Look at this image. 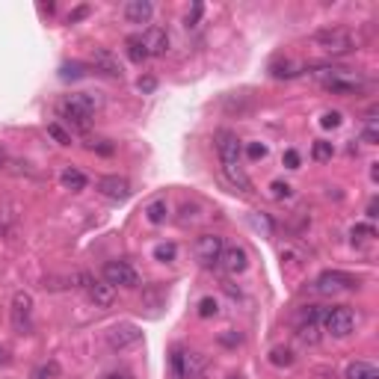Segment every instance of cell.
<instances>
[{
    "mask_svg": "<svg viewBox=\"0 0 379 379\" xmlns=\"http://www.w3.org/2000/svg\"><path fill=\"white\" fill-rule=\"evenodd\" d=\"M95 107H98V98H92L89 92H74L66 101H59V116H63L71 128L86 131L89 128V119H92V113H95Z\"/></svg>",
    "mask_w": 379,
    "mask_h": 379,
    "instance_id": "cell-1",
    "label": "cell"
},
{
    "mask_svg": "<svg viewBox=\"0 0 379 379\" xmlns=\"http://www.w3.org/2000/svg\"><path fill=\"white\" fill-rule=\"evenodd\" d=\"M311 42H314L320 51L332 54V56H344V54L356 51V39H353V33H350V30H344V27L317 30V33L311 36Z\"/></svg>",
    "mask_w": 379,
    "mask_h": 379,
    "instance_id": "cell-2",
    "label": "cell"
},
{
    "mask_svg": "<svg viewBox=\"0 0 379 379\" xmlns=\"http://www.w3.org/2000/svg\"><path fill=\"white\" fill-rule=\"evenodd\" d=\"M323 329L329 332L332 338H350L353 329H356V314L347 308V306H335V308H326L320 317Z\"/></svg>",
    "mask_w": 379,
    "mask_h": 379,
    "instance_id": "cell-3",
    "label": "cell"
},
{
    "mask_svg": "<svg viewBox=\"0 0 379 379\" xmlns=\"http://www.w3.org/2000/svg\"><path fill=\"white\" fill-rule=\"evenodd\" d=\"M12 326L15 332H21V335H30L33 332V296L18 291L12 296Z\"/></svg>",
    "mask_w": 379,
    "mask_h": 379,
    "instance_id": "cell-4",
    "label": "cell"
},
{
    "mask_svg": "<svg viewBox=\"0 0 379 379\" xmlns=\"http://www.w3.org/2000/svg\"><path fill=\"white\" fill-rule=\"evenodd\" d=\"M317 291L320 294H341V291H356L359 279L350 276V272H341V270H326L317 276Z\"/></svg>",
    "mask_w": 379,
    "mask_h": 379,
    "instance_id": "cell-5",
    "label": "cell"
},
{
    "mask_svg": "<svg viewBox=\"0 0 379 379\" xmlns=\"http://www.w3.org/2000/svg\"><path fill=\"white\" fill-rule=\"evenodd\" d=\"M140 341H143V329L136 323H116V326L107 329V347L116 353H122V350H128V347L140 344Z\"/></svg>",
    "mask_w": 379,
    "mask_h": 379,
    "instance_id": "cell-6",
    "label": "cell"
},
{
    "mask_svg": "<svg viewBox=\"0 0 379 379\" xmlns=\"http://www.w3.org/2000/svg\"><path fill=\"white\" fill-rule=\"evenodd\" d=\"M225 249V240L219 234H202L195 240V258H199L202 267H217Z\"/></svg>",
    "mask_w": 379,
    "mask_h": 379,
    "instance_id": "cell-7",
    "label": "cell"
},
{
    "mask_svg": "<svg viewBox=\"0 0 379 379\" xmlns=\"http://www.w3.org/2000/svg\"><path fill=\"white\" fill-rule=\"evenodd\" d=\"M172 368L181 379H202L205 373V359L199 353H184V350H175L172 353Z\"/></svg>",
    "mask_w": 379,
    "mask_h": 379,
    "instance_id": "cell-8",
    "label": "cell"
},
{
    "mask_svg": "<svg viewBox=\"0 0 379 379\" xmlns=\"http://www.w3.org/2000/svg\"><path fill=\"white\" fill-rule=\"evenodd\" d=\"M104 282L110 287H133L136 282V270L128 261H107L104 264Z\"/></svg>",
    "mask_w": 379,
    "mask_h": 379,
    "instance_id": "cell-9",
    "label": "cell"
},
{
    "mask_svg": "<svg viewBox=\"0 0 379 379\" xmlns=\"http://www.w3.org/2000/svg\"><path fill=\"white\" fill-rule=\"evenodd\" d=\"M214 143H217V155H219V163H222V166L240 163V140H237V133H231V131L222 128V131H217Z\"/></svg>",
    "mask_w": 379,
    "mask_h": 379,
    "instance_id": "cell-10",
    "label": "cell"
},
{
    "mask_svg": "<svg viewBox=\"0 0 379 379\" xmlns=\"http://www.w3.org/2000/svg\"><path fill=\"white\" fill-rule=\"evenodd\" d=\"M98 193L107 195V199H113V202H125L128 195H131V184H128V178L104 175V178L98 181Z\"/></svg>",
    "mask_w": 379,
    "mask_h": 379,
    "instance_id": "cell-11",
    "label": "cell"
},
{
    "mask_svg": "<svg viewBox=\"0 0 379 379\" xmlns=\"http://www.w3.org/2000/svg\"><path fill=\"white\" fill-rule=\"evenodd\" d=\"M86 296L95 302V308H110L116 302V287H110L107 282H95V279H86Z\"/></svg>",
    "mask_w": 379,
    "mask_h": 379,
    "instance_id": "cell-12",
    "label": "cell"
},
{
    "mask_svg": "<svg viewBox=\"0 0 379 379\" xmlns=\"http://www.w3.org/2000/svg\"><path fill=\"white\" fill-rule=\"evenodd\" d=\"M222 270L229 272V276H240L246 267H249V258H246V249L243 246H225L222 249V258H219Z\"/></svg>",
    "mask_w": 379,
    "mask_h": 379,
    "instance_id": "cell-13",
    "label": "cell"
},
{
    "mask_svg": "<svg viewBox=\"0 0 379 379\" xmlns=\"http://www.w3.org/2000/svg\"><path fill=\"white\" fill-rule=\"evenodd\" d=\"M140 39L145 44V54L148 56H163L166 51H169V33H166L163 27H148Z\"/></svg>",
    "mask_w": 379,
    "mask_h": 379,
    "instance_id": "cell-14",
    "label": "cell"
},
{
    "mask_svg": "<svg viewBox=\"0 0 379 379\" xmlns=\"http://www.w3.org/2000/svg\"><path fill=\"white\" fill-rule=\"evenodd\" d=\"M92 66L95 71L107 74V78H122V63H119V56L107 48H95L92 51Z\"/></svg>",
    "mask_w": 379,
    "mask_h": 379,
    "instance_id": "cell-15",
    "label": "cell"
},
{
    "mask_svg": "<svg viewBox=\"0 0 379 379\" xmlns=\"http://www.w3.org/2000/svg\"><path fill=\"white\" fill-rule=\"evenodd\" d=\"M125 18H128V24H148L151 18H155V6H151L148 0H128Z\"/></svg>",
    "mask_w": 379,
    "mask_h": 379,
    "instance_id": "cell-16",
    "label": "cell"
},
{
    "mask_svg": "<svg viewBox=\"0 0 379 379\" xmlns=\"http://www.w3.org/2000/svg\"><path fill=\"white\" fill-rule=\"evenodd\" d=\"M222 175L229 178L240 193H249V190H252V181H249V175L243 172V166H240V163H229V166H222Z\"/></svg>",
    "mask_w": 379,
    "mask_h": 379,
    "instance_id": "cell-17",
    "label": "cell"
},
{
    "mask_svg": "<svg viewBox=\"0 0 379 379\" xmlns=\"http://www.w3.org/2000/svg\"><path fill=\"white\" fill-rule=\"evenodd\" d=\"M59 181H63V187H66V190H74V193L86 187V175H83L80 169H71V166H66L63 175H59Z\"/></svg>",
    "mask_w": 379,
    "mask_h": 379,
    "instance_id": "cell-18",
    "label": "cell"
},
{
    "mask_svg": "<svg viewBox=\"0 0 379 379\" xmlns=\"http://www.w3.org/2000/svg\"><path fill=\"white\" fill-rule=\"evenodd\" d=\"M379 140V131H376V113L371 110L368 119H365V128H361V143H368V145H376Z\"/></svg>",
    "mask_w": 379,
    "mask_h": 379,
    "instance_id": "cell-19",
    "label": "cell"
},
{
    "mask_svg": "<svg viewBox=\"0 0 379 379\" xmlns=\"http://www.w3.org/2000/svg\"><path fill=\"white\" fill-rule=\"evenodd\" d=\"M145 214H148V222L160 225V222H166V214H169V207H166L163 199H157V202H151V205L145 207Z\"/></svg>",
    "mask_w": 379,
    "mask_h": 379,
    "instance_id": "cell-20",
    "label": "cell"
},
{
    "mask_svg": "<svg viewBox=\"0 0 379 379\" xmlns=\"http://www.w3.org/2000/svg\"><path fill=\"white\" fill-rule=\"evenodd\" d=\"M270 365H276V368H291V365H294V353L287 350V347H276V350L270 353Z\"/></svg>",
    "mask_w": 379,
    "mask_h": 379,
    "instance_id": "cell-21",
    "label": "cell"
},
{
    "mask_svg": "<svg viewBox=\"0 0 379 379\" xmlns=\"http://www.w3.org/2000/svg\"><path fill=\"white\" fill-rule=\"evenodd\" d=\"M128 56L133 59V63H143V59H148L145 44H143L140 36H131V39H128Z\"/></svg>",
    "mask_w": 379,
    "mask_h": 379,
    "instance_id": "cell-22",
    "label": "cell"
},
{
    "mask_svg": "<svg viewBox=\"0 0 379 379\" xmlns=\"http://www.w3.org/2000/svg\"><path fill=\"white\" fill-rule=\"evenodd\" d=\"M317 329H320V326H317L314 320H302V326H299V341H302V344H317V341H320Z\"/></svg>",
    "mask_w": 379,
    "mask_h": 379,
    "instance_id": "cell-23",
    "label": "cell"
},
{
    "mask_svg": "<svg viewBox=\"0 0 379 379\" xmlns=\"http://www.w3.org/2000/svg\"><path fill=\"white\" fill-rule=\"evenodd\" d=\"M296 74H302V66L291 63V59H284V63L272 66V78H296Z\"/></svg>",
    "mask_w": 379,
    "mask_h": 379,
    "instance_id": "cell-24",
    "label": "cell"
},
{
    "mask_svg": "<svg viewBox=\"0 0 379 379\" xmlns=\"http://www.w3.org/2000/svg\"><path fill=\"white\" fill-rule=\"evenodd\" d=\"M332 155H335V148H332V143H326V140H317L314 143V148H311V157L314 160H332Z\"/></svg>",
    "mask_w": 379,
    "mask_h": 379,
    "instance_id": "cell-25",
    "label": "cell"
},
{
    "mask_svg": "<svg viewBox=\"0 0 379 379\" xmlns=\"http://www.w3.org/2000/svg\"><path fill=\"white\" fill-rule=\"evenodd\" d=\"M350 379H379V373H376V368L365 365V361H359V365L350 368Z\"/></svg>",
    "mask_w": 379,
    "mask_h": 379,
    "instance_id": "cell-26",
    "label": "cell"
},
{
    "mask_svg": "<svg viewBox=\"0 0 379 379\" xmlns=\"http://www.w3.org/2000/svg\"><path fill=\"white\" fill-rule=\"evenodd\" d=\"M48 136H54V143H59V145H71V133L63 125H56V122L48 125Z\"/></svg>",
    "mask_w": 379,
    "mask_h": 379,
    "instance_id": "cell-27",
    "label": "cell"
},
{
    "mask_svg": "<svg viewBox=\"0 0 379 379\" xmlns=\"http://www.w3.org/2000/svg\"><path fill=\"white\" fill-rule=\"evenodd\" d=\"M59 376V365L56 361H44L42 368H36V373H33V379H56Z\"/></svg>",
    "mask_w": 379,
    "mask_h": 379,
    "instance_id": "cell-28",
    "label": "cell"
},
{
    "mask_svg": "<svg viewBox=\"0 0 379 379\" xmlns=\"http://www.w3.org/2000/svg\"><path fill=\"white\" fill-rule=\"evenodd\" d=\"M12 222H15V207H0V234H6L12 229Z\"/></svg>",
    "mask_w": 379,
    "mask_h": 379,
    "instance_id": "cell-29",
    "label": "cell"
},
{
    "mask_svg": "<svg viewBox=\"0 0 379 379\" xmlns=\"http://www.w3.org/2000/svg\"><path fill=\"white\" fill-rule=\"evenodd\" d=\"M272 199H291L294 195V187L291 184H284V181H272Z\"/></svg>",
    "mask_w": 379,
    "mask_h": 379,
    "instance_id": "cell-30",
    "label": "cell"
},
{
    "mask_svg": "<svg viewBox=\"0 0 379 379\" xmlns=\"http://www.w3.org/2000/svg\"><path fill=\"white\" fill-rule=\"evenodd\" d=\"M175 252H178V249H175V243H160V246L155 249V258L166 264V261H172V258H175Z\"/></svg>",
    "mask_w": 379,
    "mask_h": 379,
    "instance_id": "cell-31",
    "label": "cell"
},
{
    "mask_svg": "<svg viewBox=\"0 0 379 379\" xmlns=\"http://www.w3.org/2000/svg\"><path fill=\"white\" fill-rule=\"evenodd\" d=\"M83 78V66L80 63H66L63 66V80H78Z\"/></svg>",
    "mask_w": 379,
    "mask_h": 379,
    "instance_id": "cell-32",
    "label": "cell"
},
{
    "mask_svg": "<svg viewBox=\"0 0 379 379\" xmlns=\"http://www.w3.org/2000/svg\"><path fill=\"white\" fill-rule=\"evenodd\" d=\"M214 314H217V299L205 296V299L199 302V317H214Z\"/></svg>",
    "mask_w": 379,
    "mask_h": 379,
    "instance_id": "cell-33",
    "label": "cell"
},
{
    "mask_svg": "<svg viewBox=\"0 0 379 379\" xmlns=\"http://www.w3.org/2000/svg\"><path fill=\"white\" fill-rule=\"evenodd\" d=\"M350 234H353V240H373L376 237V231L371 229V225H356Z\"/></svg>",
    "mask_w": 379,
    "mask_h": 379,
    "instance_id": "cell-34",
    "label": "cell"
},
{
    "mask_svg": "<svg viewBox=\"0 0 379 379\" xmlns=\"http://www.w3.org/2000/svg\"><path fill=\"white\" fill-rule=\"evenodd\" d=\"M320 125H323V128H338V125H341V113H338V110H329V113H323Z\"/></svg>",
    "mask_w": 379,
    "mask_h": 379,
    "instance_id": "cell-35",
    "label": "cell"
},
{
    "mask_svg": "<svg viewBox=\"0 0 379 379\" xmlns=\"http://www.w3.org/2000/svg\"><path fill=\"white\" fill-rule=\"evenodd\" d=\"M89 148H92V151H98V155H113V151H116V145H113L110 140H98V143H89Z\"/></svg>",
    "mask_w": 379,
    "mask_h": 379,
    "instance_id": "cell-36",
    "label": "cell"
},
{
    "mask_svg": "<svg viewBox=\"0 0 379 379\" xmlns=\"http://www.w3.org/2000/svg\"><path fill=\"white\" fill-rule=\"evenodd\" d=\"M246 151H249V157H255V160H258V157H267V145H264V143H249Z\"/></svg>",
    "mask_w": 379,
    "mask_h": 379,
    "instance_id": "cell-37",
    "label": "cell"
},
{
    "mask_svg": "<svg viewBox=\"0 0 379 379\" xmlns=\"http://www.w3.org/2000/svg\"><path fill=\"white\" fill-rule=\"evenodd\" d=\"M190 222H195V207L184 205L181 207V225H190Z\"/></svg>",
    "mask_w": 379,
    "mask_h": 379,
    "instance_id": "cell-38",
    "label": "cell"
},
{
    "mask_svg": "<svg viewBox=\"0 0 379 379\" xmlns=\"http://www.w3.org/2000/svg\"><path fill=\"white\" fill-rule=\"evenodd\" d=\"M284 166H287V169H296V166H299V155H296L294 148L284 151Z\"/></svg>",
    "mask_w": 379,
    "mask_h": 379,
    "instance_id": "cell-39",
    "label": "cell"
},
{
    "mask_svg": "<svg viewBox=\"0 0 379 379\" xmlns=\"http://www.w3.org/2000/svg\"><path fill=\"white\" fill-rule=\"evenodd\" d=\"M199 18H202V4H193V12L187 15V27H195Z\"/></svg>",
    "mask_w": 379,
    "mask_h": 379,
    "instance_id": "cell-40",
    "label": "cell"
},
{
    "mask_svg": "<svg viewBox=\"0 0 379 379\" xmlns=\"http://www.w3.org/2000/svg\"><path fill=\"white\" fill-rule=\"evenodd\" d=\"M86 15H89V6H78V9L68 15V24H78L80 18H86Z\"/></svg>",
    "mask_w": 379,
    "mask_h": 379,
    "instance_id": "cell-41",
    "label": "cell"
},
{
    "mask_svg": "<svg viewBox=\"0 0 379 379\" xmlns=\"http://www.w3.org/2000/svg\"><path fill=\"white\" fill-rule=\"evenodd\" d=\"M136 86H140V92H155L157 80L155 78H140V83H136Z\"/></svg>",
    "mask_w": 379,
    "mask_h": 379,
    "instance_id": "cell-42",
    "label": "cell"
},
{
    "mask_svg": "<svg viewBox=\"0 0 379 379\" xmlns=\"http://www.w3.org/2000/svg\"><path fill=\"white\" fill-rule=\"evenodd\" d=\"M101 379H131V373L128 371H110V373H104Z\"/></svg>",
    "mask_w": 379,
    "mask_h": 379,
    "instance_id": "cell-43",
    "label": "cell"
},
{
    "mask_svg": "<svg viewBox=\"0 0 379 379\" xmlns=\"http://www.w3.org/2000/svg\"><path fill=\"white\" fill-rule=\"evenodd\" d=\"M368 217H371V219L376 217V202H371V205H368Z\"/></svg>",
    "mask_w": 379,
    "mask_h": 379,
    "instance_id": "cell-44",
    "label": "cell"
},
{
    "mask_svg": "<svg viewBox=\"0 0 379 379\" xmlns=\"http://www.w3.org/2000/svg\"><path fill=\"white\" fill-rule=\"evenodd\" d=\"M4 163H6V151H4V148H0V166H4Z\"/></svg>",
    "mask_w": 379,
    "mask_h": 379,
    "instance_id": "cell-45",
    "label": "cell"
},
{
    "mask_svg": "<svg viewBox=\"0 0 379 379\" xmlns=\"http://www.w3.org/2000/svg\"><path fill=\"white\" fill-rule=\"evenodd\" d=\"M225 379H243V376H240V373H229V376H225Z\"/></svg>",
    "mask_w": 379,
    "mask_h": 379,
    "instance_id": "cell-46",
    "label": "cell"
},
{
    "mask_svg": "<svg viewBox=\"0 0 379 379\" xmlns=\"http://www.w3.org/2000/svg\"><path fill=\"white\" fill-rule=\"evenodd\" d=\"M4 361H6V353H4V350H0V365H4Z\"/></svg>",
    "mask_w": 379,
    "mask_h": 379,
    "instance_id": "cell-47",
    "label": "cell"
}]
</instances>
